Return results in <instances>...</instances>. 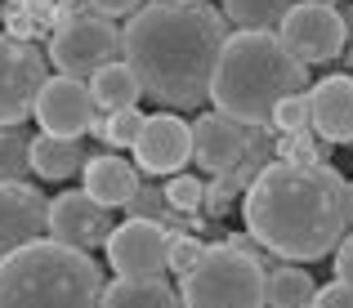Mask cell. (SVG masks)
<instances>
[{
	"label": "cell",
	"mask_w": 353,
	"mask_h": 308,
	"mask_svg": "<svg viewBox=\"0 0 353 308\" xmlns=\"http://www.w3.org/2000/svg\"><path fill=\"white\" fill-rule=\"evenodd\" d=\"M331 255H336V282H349L353 286V232L340 237V246L331 250Z\"/></svg>",
	"instance_id": "30"
},
{
	"label": "cell",
	"mask_w": 353,
	"mask_h": 308,
	"mask_svg": "<svg viewBox=\"0 0 353 308\" xmlns=\"http://www.w3.org/2000/svg\"><path fill=\"white\" fill-rule=\"evenodd\" d=\"M277 41L304 63H331L345 54L349 45V32H345V18H340L336 5H318V0H295L291 9L282 14L277 23Z\"/></svg>",
	"instance_id": "7"
},
{
	"label": "cell",
	"mask_w": 353,
	"mask_h": 308,
	"mask_svg": "<svg viewBox=\"0 0 353 308\" xmlns=\"http://www.w3.org/2000/svg\"><path fill=\"white\" fill-rule=\"evenodd\" d=\"M90 99H94V107H103V112H121V107H134L139 99H143V90H139V81H134V72L125 68V63H103L99 72H90Z\"/></svg>",
	"instance_id": "19"
},
{
	"label": "cell",
	"mask_w": 353,
	"mask_h": 308,
	"mask_svg": "<svg viewBox=\"0 0 353 308\" xmlns=\"http://www.w3.org/2000/svg\"><path fill=\"white\" fill-rule=\"evenodd\" d=\"M295 0H224L219 14L237 27V32H277L282 14L291 9Z\"/></svg>",
	"instance_id": "21"
},
{
	"label": "cell",
	"mask_w": 353,
	"mask_h": 308,
	"mask_svg": "<svg viewBox=\"0 0 353 308\" xmlns=\"http://www.w3.org/2000/svg\"><path fill=\"white\" fill-rule=\"evenodd\" d=\"M250 130L255 125H241V121L224 116V112L197 116L192 121V161H197L206 174H228L241 156H246Z\"/></svg>",
	"instance_id": "14"
},
{
	"label": "cell",
	"mask_w": 353,
	"mask_h": 308,
	"mask_svg": "<svg viewBox=\"0 0 353 308\" xmlns=\"http://www.w3.org/2000/svg\"><path fill=\"white\" fill-rule=\"evenodd\" d=\"M318 5H336V0H318Z\"/></svg>",
	"instance_id": "33"
},
{
	"label": "cell",
	"mask_w": 353,
	"mask_h": 308,
	"mask_svg": "<svg viewBox=\"0 0 353 308\" xmlns=\"http://www.w3.org/2000/svg\"><path fill=\"white\" fill-rule=\"evenodd\" d=\"M45 59L63 72V76H81L99 72L103 63L121 59V27L117 18L103 14H77L68 23H59V32L50 36V54Z\"/></svg>",
	"instance_id": "6"
},
{
	"label": "cell",
	"mask_w": 353,
	"mask_h": 308,
	"mask_svg": "<svg viewBox=\"0 0 353 308\" xmlns=\"http://www.w3.org/2000/svg\"><path fill=\"white\" fill-rule=\"evenodd\" d=\"M32 174V134L23 125H0V179Z\"/></svg>",
	"instance_id": "22"
},
{
	"label": "cell",
	"mask_w": 353,
	"mask_h": 308,
	"mask_svg": "<svg viewBox=\"0 0 353 308\" xmlns=\"http://www.w3.org/2000/svg\"><path fill=\"white\" fill-rule=\"evenodd\" d=\"M130 152H134V165L143 174H179L192 161V125L174 112L143 116Z\"/></svg>",
	"instance_id": "11"
},
{
	"label": "cell",
	"mask_w": 353,
	"mask_h": 308,
	"mask_svg": "<svg viewBox=\"0 0 353 308\" xmlns=\"http://www.w3.org/2000/svg\"><path fill=\"white\" fill-rule=\"evenodd\" d=\"M349 192H353V188H349Z\"/></svg>",
	"instance_id": "35"
},
{
	"label": "cell",
	"mask_w": 353,
	"mask_h": 308,
	"mask_svg": "<svg viewBox=\"0 0 353 308\" xmlns=\"http://www.w3.org/2000/svg\"><path fill=\"white\" fill-rule=\"evenodd\" d=\"M54 14H59V23H68V18H77V14H90V5L85 0H59Z\"/></svg>",
	"instance_id": "32"
},
{
	"label": "cell",
	"mask_w": 353,
	"mask_h": 308,
	"mask_svg": "<svg viewBox=\"0 0 353 308\" xmlns=\"http://www.w3.org/2000/svg\"><path fill=\"white\" fill-rule=\"evenodd\" d=\"M161 192H165V205H170V210L197 214V210H201V197H206V183L192 179L188 170H179V174H170V179H165Z\"/></svg>",
	"instance_id": "23"
},
{
	"label": "cell",
	"mask_w": 353,
	"mask_h": 308,
	"mask_svg": "<svg viewBox=\"0 0 353 308\" xmlns=\"http://www.w3.org/2000/svg\"><path fill=\"white\" fill-rule=\"evenodd\" d=\"M50 197L23 179H0V255L50 237Z\"/></svg>",
	"instance_id": "13"
},
{
	"label": "cell",
	"mask_w": 353,
	"mask_h": 308,
	"mask_svg": "<svg viewBox=\"0 0 353 308\" xmlns=\"http://www.w3.org/2000/svg\"><path fill=\"white\" fill-rule=\"evenodd\" d=\"M112 210L99 205L85 188L81 192H59L50 201V237L63 241V246H77V250H90V246H103L108 232H112Z\"/></svg>",
	"instance_id": "12"
},
{
	"label": "cell",
	"mask_w": 353,
	"mask_h": 308,
	"mask_svg": "<svg viewBox=\"0 0 353 308\" xmlns=\"http://www.w3.org/2000/svg\"><path fill=\"white\" fill-rule=\"evenodd\" d=\"M183 5H192V0H183Z\"/></svg>",
	"instance_id": "34"
},
{
	"label": "cell",
	"mask_w": 353,
	"mask_h": 308,
	"mask_svg": "<svg viewBox=\"0 0 353 308\" xmlns=\"http://www.w3.org/2000/svg\"><path fill=\"white\" fill-rule=\"evenodd\" d=\"M309 308H353V286H349V282L318 286V291H313V304H309Z\"/></svg>",
	"instance_id": "29"
},
{
	"label": "cell",
	"mask_w": 353,
	"mask_h": 308,
	"mask_svg": "<svg viewBox=\"0 0 353 308\" xmlns=\"http://www.w3.org/2000/svg\"><path fill=\"white\" fill-rule=\"evenodd\" d=\"M268 125H273V130H282V134H295V130H309V90H300V94H286V99L273 107Z\"/></svg>",
	"instance_id": "25"
},
{
	"label": "cell",
	"mask_w": 353,
	"mask_h": 308,
	"mask_svg": "<svg viewBox=\"0 0 353 308\" xmlns=\"http://www.w3.org/2000/svg\"><path fill=\"white\" fill-rule=\"evenodd\" d=\"M90 14H103V18H130L143 0H85Z\"/></svg>",
	"instance_id": "31"
},
{
	"label": "cell",
	"mask_w": 353,
	"mask_h": 308,
	"mask_svg": "<svg viewBox=\"0 0 353 308\" xmlns=\"http://www.w3.org/2000/svg\"><path fill=\"white\" fill-rule=\"evenodd\" d=\"M264 273L255 255L237 246H206L201 259L179 277L183 308H264Z\"/></svg>",
	"instance_id": "5"
},
{
	"label": "cell",
	"mask_w": 353,
	"mask_h": 308,
	"mask_svg": "<svg viewBox=\"0 0 353 308\" xmlns=\"http://www.w3.org/2000/svg\"><path fill=\"white\" fill-rule=\"evenodd\" d=\"M228 32V18L206 0H148L121 27V63L152 103L201 107Z\"/></svg>",
	"instance_id": "2"
},
{
	"label": "cell",
	"mask_w": 353,
	"mask_h": 308,
	"mask_svg": "<svg viewBox=\"0 0 353 308\" xmlns=\"http://www.w3.org/2000/svg\"><path fill=\"white\" fill-rule=\"evenodd\" d=\"M313 291H318V282L286 259L264 273V308H309Z\"/></svg>",
	"instance_id": "20"
},
{
	"label": "cell",
	"mask_w": 353,
	"mask_h": 308,
	"mask_svg": "<svg viewBox=\"0 0 353 308\" xmlns=\"http://www.w3.org/2000/svg\"><path fill=\"white\" fill-rule=\"evenodd\" d=\"M103 250L117 277H161L165 250H170V228L161 219H125L108 232Z\"/></svg>",
	"instance_id": "10"
},
{
	"label": "cell",
	"mask_w": 353,
	"mask_h": 308,
	"mask_svg": "<svg viewBox=\"0 0 353 308\" xmlns=\"http://www.w3.org/2000/svg\"><path fill=\"white\" fill-rule=\"evenodd\" d=\"M50 76V59L18 36H0V125H23L32 116L36 90Z\"/></svg>",
	"instance_id": "8"
},
{
	"label": "cell",
	"mask_w": 353,
	"mask_h": 308,
	"mask_svg": "<svg viewBox=\"0 0 353 308\" xmlns=\"http://www.w3.org/2000/svg\"><path fill=\"white\" fill-rule=\"evenodd\" d=\"M139 125H143V112L139 107H121V112H108V121H94L103 143H112V147H130L134 134H139Z\"/></svg>",
	"instance_id": "24"
},
{
	"label": "cell",
	"mask_w": 353,
	"mask_h": 308,
	"mask_svg": "<svg viewBox=\"0 0 353 308\" xmlns=\"http://www.w3.org/2000/svg\"><path fill=\"white\" fill-rule=\"evenodd\" d=\"M327 152H331V143H318V134H313V130H295V134H286L282 156H277V161H304V165H318Z\"/></svg>",
	"instance_id": "26"
},
{
	"label": "cell",
	"mask_w": 353,
	"mask_h": 308,
	"mask_svg": "<svg viewBox=\"0 0 353 308\" xmlns=\"http://www.w3.org/2000/svg\"><path fill=\"white\" fill-rule=\"evenodd\" d=\"M121 210L130 214V219H170V205H165V192L161 188H148V183H139L134 197H130Z\"/></svg>",
	"instance_id": "27"
},
{
	"label": "cell",
	"mask_w": 353,
	"mask_h": 308,
	"mask_svg": "<svg viewBox=\"0 0 353 308\" xmlns=\"http://www.w3.org/2000/svg\"><path fill=\"white\" fill-rule=\"evenodd\" d=\"M139 183H143L139 179V165L121 161V156H112V152L90 156V161L81 165V188H85L99 205H108V210H121V205L134 197Z\"/></svg>",
	"instance_id": "16"
},
{
	"label": "cell",
	"mask_w": 353,
	"mask_h": 308,
	"mask_svg": "<svg viewBox=\"0 0 353 308\" xmlns=\"http://www.w3.org/2000/svg\"><path fill=\"white\" fill-rule=\"evenodd\" d=\"M309 130L322 143H353V76L336 72L309 85Z\"/></svg>",
	"instance_id": "15"
},
{
	"label": "cell",
	"mask_w": 353,
	"mask_h": 308,
	"mask_svg": "<svg viewBox=\"0 0 353 308\" xmlns=\"http://www.w3.org/2000/svg\"><path fill=\"white\" fill-rule=\"evenodd\" d=\"M201 250H206V246H201V241L197 237H188V232H170V250H165V268H174V273H188V268L192 264H197V259H201Z\"/></svg>",
	"instance_id": "28"
},
{
	"label": "cell",
	"mask_w": 353,
	"mask_h": 308,
	"mask_svg": "<svg viewBox=\"0 0 353 308\" xmlns=\"http://www.w3.org/2000/svg\"><path fill=\"white\" fill-rule=\"evenodd\" d=\"M309 90V68L277 41V32H228L210 72V103L241 125H268L286 94Z\"/></svg>",
	"instance_id": "3"
},
{
	"label": "cell",
	"mask_w": 353,
	"mask_h": 308,
	"mask_svg": "<svg viewBox=\"0 0 353 308\" xmlns=\"http://www.w3.org/2000/svg\"><path fill=\"white\" fill-rule=\"evenodd\" d=\"M103 268L90 250L36 237L0 255V308H99Z\"/></svg>",
	"instance_id": "4"
},
{
	"label": "cell",
	"mask_w": 353,
	"mask_h": 308,
	"mask_svg": "<svg viewBox=\"0 0 353 308\" xmlns=\"http://www.w3.org/2000/svg\"><path fill=\"white\" fill-rule=\"evenodd\" d=\"M246 232L286 264H313L340 246L353 223V192L336 165L268 161L241 192Z\"/></svg>",
	"instance_id": "1"
},
{
	"label": "cell",
	"mask_w": 353,
	"mask_h": 308,
	"mask_svg": "<svg viewBox=\"0 0 353 308\" xmlns=\"http://www.w3.org/2000/svg\"><path fill=\"white\" fill-rule=\"evenodd\" d=\"M85 161H90V152H85L81 138H54V134L32 138V174H41V179H50V183L72 179Z\"/></svg>",
	"instance_id": "18"
},
{
	"label": "cell",
	"mask_w": 353,
	"mask_h": 308,
	"mask_svg": "<svg viewBox=\"0 0 353 308\" xmlns=\"http://www.w3.org/2000/svg\"><path fill=\"white\" fill-rule=\"evenodd\" d=\"M99 308H183V300L165 277H117L103 282Z\"/></svg>",
	"instance_id": "17"
},
{
	"label": "cell",
	"mask_w": 353,
	"mask_h": 308,
	"mask_svg": "<svg viewBox=\"0 0 353 308\" xmlns=\"http://www.w3.org/2000/svg\"><path fill=\"white\" fill-rule=\"evenodd\" d=\"M32 116L41 121V134H54V138H81L94 130L99 121V107L90 99V85L81 76H45V85L36 90V103H32Z\"/></svg>",
	"instance_id": "9"
}]
</instances>
